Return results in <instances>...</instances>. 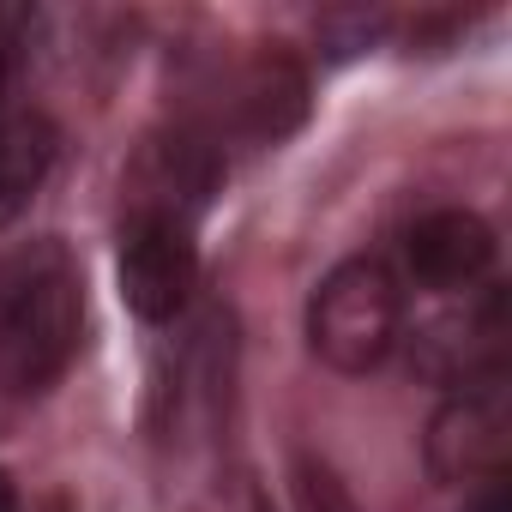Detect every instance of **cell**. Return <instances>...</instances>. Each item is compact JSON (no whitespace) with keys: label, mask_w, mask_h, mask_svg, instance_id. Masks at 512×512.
I'll return each mask as SVG.
<instances>
[{"label":"cell","mask_w":512,"mask_h":512,"mask_svg":"<svg viewBox=\"0 0 512 512\" xmlns=\"http://www.w3.org/2000/svg\"><path fill=\"white\" fill-rule=\"evenodd\" d=\"M404 326V290L386 260L356 253V260L332 266L320 290L308 296V344L326 368L338 374H368L392 356Z\"/></svg>","instance_id":"1"},{"label":"cell","mask_w":512,"mask_h":512,"mask_svg":"<svg viewBox=\"0 0 512 512\" xmlns=\"http://www.w3.org/2000/svg\"><path fill=\"white\" fill-rule=\"evenodd\" d=\"M79 332H85L79 278L61 260L37 266L31 278L13 284L7 308H0V380L13 392H49L79 356Z\"/></svg>","instance_id":"2"},{"label":"cell","mask_w":512,"mask_h":512,"mask_svg":"<svg viewBox=\"0 0 512 512\" xmlns=\"http://www.w3.org/2000/svg\"><path fill=\"white\" fill-rule=\"evenodd\" d=\"M512 446V392L506 374L464 380L428 422V470L434 482H488L506 470Z\"/></svg>","instance_id":"3"},{"label":"cell","mask_w":512,"mask_h":512,"mask_svg":"<svg viewBox=\"0 0 512 512\" xmlns=\"http://www.w3.org/2000/svg\"><path fill=\"white\" fill-rule=\"evenodd\" d=\"M199 278V247H193V223L175 217H127L121 229V302L145 320L163 326L187 308Z\"/></svg>","instance_id":"4"},{"label":"cell","mask_w":512,"mask_h":512,"mask_svg":"<svg viewBox=\"0 0 512 512\" xmlns=\"http://www.w3.org/2000/svg\"><path fill=\"white\" fill-rule=\"evenodd\" d=\"M223 181V157L193 139V133H169V139H151L127 175V193H133V217H175V223H193V211L217 193Z\"/></svg>","instance_id":"5"},{"label":"cell","mask_w":512,"mask_h":512,"mask_svg":"<svg viewBox=\"0 0 512 512\" xmlns=\"http://www.w3.org/2000/svg\"><path fill=\"white\" fill-rule=\"evenodd\" d=\"M404 253H410L416 284H428V290H470V284H482L488 266H494V229H488L476 211L446 205V211H428V217L410 229Z\"/></svg>","instance_id":"6"},{"label":"cell","mask_w":512,"mask_h":512,"mask_svg":"<svg viewBox=\"0 0 512 512\" xmlns=\"http://www.w3.org/2000/svg\"><path fill=\"white\" fill-rule=\"evenodd\" d=\"M235 121L247 139L278 145L308 121V73L284 49H260L235 85Z\"/></svg>","instance_id":"7"},{"label":"cell","mask_w":512,"mask_h":512,"mask_svg":"<svg viewBox=\"0 0 512 512\" xmlns=\"http://www.w3.org/2000/svg\"><path fill=\"white\" fill-rule=\"evenodd\" d=\"M55 151H61V133L49 115H37V109L0 115V229L31 211V199L43 193V181L55 169Z\"/></svg>","instance_id":"8"},{"label":"cell","mask_w":512,"mask_h":512,"mask_svg":"<svg viewBox=\"0 0 512 512\" xmlns=\"http://www.w3.org/2000/svg\"><path fill=\"white\" fill-rule=\"evenodd\" d=\"M296 494H302V506H308V512H350V500H344L338 476H332L326 464H314V458H296Z\"/></svg>","instance_id":"9"},{"label":"cell","mask_w":512,"mask_h":512,"mask_svg":"<svg viewBox=\"0 0 512 512\" xmlns=\"http://www.w3.org/2000/svg\"><path fill=\"white\" fill-rule=\"evenodd\" d=\"M464 512H512V482H506V470L488 476V482H476L470 500H464Z\"/></svg>","instance_id":"10"},{"label":"cell","mask_w":512,"mask_h":512,"mask_svg":"<svg viewBox=\"0 0 512 512\" xmlns=\"http://www.w3.org/2000/svg\"><path fill=\"white\" fill-rule=\"evenodd\" d=\"M19 13H7L0 7V91H7V79H13V55H19Z\"/></svg>","instance_id":"11"},{"label":"cell","mask_w":512,"mask_h":512,"mask_svg":"<svg viewBox=\"0 0 512 512\" xmlns=\"http://www.w3.org/2000/svg\"><path fill=\"white\" fill-rule=\"evenodd\" d=\"M0 512H19V488H13L7 470H0Z\"/></svg>","instance_id":"12"},{"label":"cell","mask_w":512,"mask_h":512,"mask_svg":"<svg viewBox=\"0 0 512 512\" xmlns=\"http://www.w3.org/2000/svg\"><path fill=\"white\" fill-rule=\"evenodd\" d=\"M253 512H272V506H266V500H260V506H253Z\"/></svg>","instance_id":"13"}]
</instances>
